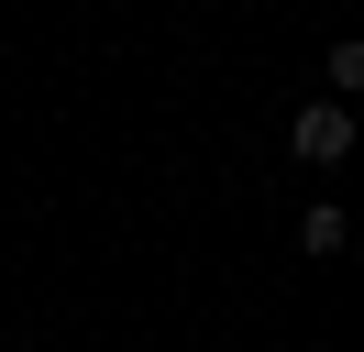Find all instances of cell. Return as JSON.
Returning a JSON list of instances; mask_svg holds the SVG:
<instances>
[{"instance_id": "3", "label": "cell", "mask_w": 364, "mask_h": 352, "mask_svg": "<svg viewBox=\"0 0 364 352\" xmlns=\"http://www.w3.org/2000/svg\"><path fill=\"white\" fill-rule=\"evenodd\" d=\"M320 77H331V99H364V33H342V44H331V66H320Z\"/></svg>"}, {"instance_id": "2", "label": "cell", "mask_w": 364, "mask_h": 352, "mask_svg": "<svg viewBox=\"0 0 364 352\" xmlns=\"http://www.w3.org/2000/svg\"><path fill=\"white\" fill-rule=\"evenodd\" d=\"M342 242H353V220H342L331 198H320V209H298V253H309V264H331Z\"/></svg>"}, {"instance_id": "1", "label": "cell", "mask_w": 364, "mask_h": 352, "mask_svg": "<svg viewBox=\"0 0 364 352\" xmlns=\"http://www.w3.org/2000/svg\"><path fill=\"white\" fill-rule=\"evenodd\" d=\"M287 154L298 165H342L353 154V99H298L287 110Z\"/></svg>"}]
</instances>
